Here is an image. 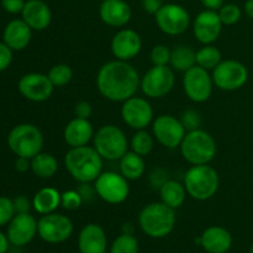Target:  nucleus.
<instances>
[{"mask_svg":"<svg viewBox=\"0 0 253 253\" xmlns=\"http://www.w3.org/2000/svg\"><path fill=\"white\" fill-rule=\"evenodd\" d=\"M14 208L15 212L16 214H26V212H30V209H31V203L24 195H19V197L15 198L14 200Z\"/></svg>","mask_w":253,"mask_h":253,"instance_id":"43","label":"nucleus"},{"mask_svg":"<svg viewBox=\"0 0 253 253\" xmlns=\"http://www.w3.org/2000/svg\"><path fill=\"white\" fill-rule=\"evenodd\" d=\"M105 253H106V252H105Z\"/></svg>","mask_w":253,"mask_h":253,"instance_id":"52","label":"nucleus"},{"mask_svg":"<svg viewBox=\"0 0 253 253\" xmlns=\"http://www.w3.org/2000/svg\"><path fill=\"white\" fill-rule=\"evenodd\" d=\"M163 6V0H142V7L146 12L156 15V12Z\"/></svg>","mask_w":253,"mask_h":253,"instance_id":"44","label":"nucleus"},{"mask_svg":"<svg viewBox=\"0 0 253 253\" xmlns=\"http://www.w3.org/2000/svg\"><path fill=\"white\" fill-rule=\"evenodd\" d=\"M217 12H219L222 25H226V26L237 24L242 17L241 9L235 4H224Z\"/></svg>","mask_w":253,"mask_h":253,"instance_id":"35","label":"nucleus"},{"mask_svg":"<svg viewBox=\"0 0 253 253\" xmlns=\"http://www.w3.org/2000/svg\"><path fill=\"white\" fill-rule=\"evenodd\" d=\"M183 158L192 166L209 165L217 152L216 141L207 131H188L179 146Z\"/></svg>","mask_w":253,"mask_h":253,"instance_id":"4","label":"nucleus"},{"mask_svg":"<svg viewBox=\"0 0 253 253\" xmlns=\"http://www.w3.org/2000/svg\"><path fill=\"white\" fill-rule=\"evenodd\" d=\"M100 1H104V0H100Z\"/></svg>","mask_w":253,"mask_h":253,"instance_id":"51","label":"nucleus"},{"mask_svg":"<svg viewBox=\"0 0 253 253\" xmlns=\"http://www.w3.org/2000/svg\"><path fill=\"white\" fill-rule=\"evenodd\" d=\"M12 52L14 51L5 42H0V72L6 71L10 67L14 58Z\"/></svg>","mask_w":253,"mask_h":253,"instance_id":"40","label":"nucleus"},{"mask_svg":"<svg viewBox=\"0 0 253 253\" xmlns=\"http://www.w3.org/2000/svg\"><path fill=\"white\" fill-rule=\"evenodd\" d=\"M222 30V22L219 12L214 10H207L200 12L194 20L193 32L200 43L212 44L217 39Z\"/></svg>","mask_w":253,"mask_h":253,"instance_id":"19","label":"nucleus"},{"mask_svg":"<svg viewBox=\"0 0 253 253\" xmlns=\"http://www.w3.org/2000/svg\"><path fill=\"white\" fill-rule=\"evenodd\" d=\"M155 17L158 29L169 36L184 34L190 24L189 12L179 4H163Z\"/></svg>","mask_w":253,"mask_h":253,"instance_id":"13","label":"nucleus"},{"mask_svg":"<svg viewBox=\"0 0 253 253\" xmlns=\"http://www.w3.org/2000/svg\"><path fill=\"white\" fill-rule=\"evenodd\" d=\"M37 222L30 212L15 214L7 226L6 236L10 244L16 247L29 245L37 235Z\"/></svg>","mask_w":253,"mask_h":253,"instance_id":"18","label":"nucleus"},{"mask_svg":"<svg viewBox=\"0 0 253 253\" xmlns=\"http://www.w3.org/2000/svg\"><path fill=\"white\" fill-rule=\"evenodd\" d=\"M183 126L185 127V130L193 131L198 130L202 126V116L198 113L197 110H193V109H188L184 113L182 114V118H180Z\"/></svg>","mask_w":253,"mask_h":253,"instance_id":"39","label":"nucleus"},{"mask_svg":"<svg viewBox=\"0 0 253 253\" xmlns=\"http://www.w3.org/2000/svg\"><path fill=\"white\" fill-rule=\"evenodd\" d=\"M214 88L211 74L209 71L202 68L198 64L184 72L183 76V89L185 95L193 103L202 104L210 99Z\"/></svg>","mask_w":253,"mask_h":253,"instance_id":"11","label":"nucleus"},{"mask_svg":"<svg viewBox=\"0 0 253 253\" xmlns=\"http://www.w3.org/2000/svg\"><path fill=\"white\" fill-rule=\"evenodd\" d=\"M121 118L128 127L146 130L153 123V109L147 99L132 96L123 103Z\"/></svg>","mask_w":253,"mask_h":253,"instance_id":"15","label":"nucleus"},{"mask_svg":"<svg viewBox=\"0 0 253 253\" xmlns=\"http://www.w3.org/2000/svg\"><path fill=\"white\" fill-rule=\"evenodd\" d=\"M170 67L173 71L187 72L197 64V52L189 46H178L170 53Z\"/></svg>","mask_w":253,"mask_h":253,"instance_id":"30","label":"nucleus"},{"mask_svg":"<svg viewBox=\"0 0 253 253\" xmlns=\"http://www.w3.org/2000/svg\"><path fill=\"white\" fill-rule=\"evenodd\" d=\"M48 78L54 85V88H62L67 85L73 78V71L71 67L66 63L54 64L48 72Z\"/></svg>","mask_w":253,"mask_h":253,"instance_id":"33","label":"nucleus"},{"mask_svg":"<svg viewBox=\"0 0 253 253\" xmlns=\"http://www.w3.org/2000/svg\"><path fill=\"white\" fill-rule=\"evenodd\" d=\"M170 51L167 46L165 44H156L152 49H151V62L153 66H168L170 61Z\"/></svg>","mask_w":253,"mask_h":253,"instance_id":"37","label":"nucleus"},{"mask_svg":"<svg viewBox=\"0 0 253 253\" xmlns=\"http://www.w3.org/2000/svg\"><path fill=\"white\" fill-rule=\"evenodd\" d=\"M61 198L62 193H59L56 188H42L35 194L32 199V207L40 215L56 212V210L61 207Z\"/></svg>","mask_w":253,"mask_h":253,"instance_id":"26","label":"nucleus"},{"mask_svg":"<svg viewBox=\"0 0 253 253\" xmlns=\"http://www.w3.org/2000/svg\"><path fill=\"white\" fill-rule=\"evenodd\" d=\"M221 61V52L212 44H204V47L197 51V64L207 71H214Z\"/></svg>","mask_w":253,"mask_h":253,"instance_id":"31","label":"nucleus"},{"mask_svg":"<svg viewBox=\"0 0 253 253\" xmlns=\"http://www.w3.org/2000/svg\"><path fill=\"white\" fill-rule=\"evenodd\" d=\"M152 133L158 143L173 150L179 147L187 130L180 119L173 115H160L153 120Z\"/></svg>","mask_w":253,"mask_h":253,"instance_id":"14","label":"nucleus"},{"mask_svg":"<svg viewBox=\"0 0 253 253\" xmlns=\"http://www.w3.org/2000/svg\"><path fill=\"white\" fill-rule=\"evenodd\" d=\"M93 143V147L106 161H120L128 151L127 137L116 125L101 126L94 135Z\"/></svg>","mask_w":253,"mask_h":253,"instance_id":"7","label":"nucleus"},{"mask_svg":"<svg viewBox=\"0 0 253 253\" xmlns=\"http://www.w3.org/2000/svg\"><path fill=\"white\" fill-rule=\"evenodd\" d=\"M43 135L41 130L34 124H20L16 125L7 135V146L10 151L17 157L32 160L35 156L42 152Z\"/></svg>","mask_w":253,"mask_h":253,"instance_id":"6","label":"nucleus"},{"mask_svg":"<svg viewBox=\"0 0 253 253\" xmlns=\"http://www.w3.org/2000/svg\"><path fill=\"white\" fill-rule=\"evenodd\" d=\"M200 2L207 10H214V11H219L220 7L224 5V0H200Z\"/></svg>","mask_w":253,"mask_h":253,"instance_id":"47","label":"nucleus"},{"mask_svg":"<svg viewBox=\"0 0 253 253\" xmlns=\"http://www.w3.org/2000/svg\"><path fill=\"white\" fill-rule=\"evenodd\" d=\"M91 113H93V106L86 100L78 101L76 106H74V115H76V118L89 119L91 116Z\"/></svg>","mask_w":253,"mask_h":253,"instance_id":"41","label":"nucleus"},{"mask_svg":"<svg viewBox=\"0 0 253 253\" xmlns=\"http://www.w3.org/2000/svg\"><path fill=\"white\" fill-rule=\"evenodd\" d=\"M245 12L250 19L253 20V0H247L245 2Z\"/></svg>","mask_w":253,"mask_h":253,"instance_id":"49","label":"nucleus"},{"mask_svg":"<svg viewBox=\"0 0 253 253\" xmlns=\"http://www.w3.org/2000/svg\"><path fill=\"white\" fill-rule=\"evenodd\" d=\"M138 225L147 236L162 239L168 236L174 229L175 210L162 202L151 203L141 210Z\"/></svg>","mask_w":253,"mask_h":253,"instance_id":"3","label":"nucleus"},{"mask_svg":"<svg viewBox=\"0 0 253 253\" xmlns=\"http://www.w3.org/2000/svg\"><path fill=\"white\" fill-rule=\"evenodd\" d=\"M9 239H7L6 235L2 234L0 231V253H6L7 250H9Z\"/></svg>","mask_w":253,"mask_h":253,"instance_id":"48","label":"nucleus"},{"mask_svg":"<svg viewBox=\"0 0 253 253\" xmlns=\"http://www.w3.org/2000/svg\"><path fill=\"white\" fill-rule=\"evenodd\" d=\"M175 84L174 71L168 66H153L141 78L140 88L150 99L168 95Z\"/></svg>","mask_w":253,"mask_h":253,"instance_id":"8","label":"nucleus"},{"mask_svg":"<svg viewBox=\"0 0 253 253\" xmlns=\"http://www.w3.org/2000/svg\"><path fill=\"white\" fill-rule=\"evenodd\" d=\"M17 88L25 99L34 103L48 100L54 90V85L49 81L48 76L36 72L22 76L17 83Z\"/></svg>","mask_w":253,"mask_h":253,"instance_id":"16","label":"nucleus"},{"mask_svg":"<svg viewBox=\"0 0 253 253\" xmlns=\"http://www.w3.org/2000/svg\"><path fill=\"white\" fill-rule=\"evenodd\" d=\"M99 15L104 24L111 27H124L130 22L132 11L125 0H104Z\"/></svg>","mask_w":253,"mask_h":253,"instance_id":"20","label":"nucleus"},{"mask_svg":"<svg viewBox=\"0 0 253 253\" xmlns=\"http://www.w3.org/2000/svg\"><path fill=\"white\" fill-rule=\"evenodd\" d=\"M83 198L81 197L78 190H66L64 193H62L61 207L68 211L78 210L83 204Z\"/></svg>","mask_w":253,"mask_h":253,"instance_id":"36","label":"nucleus"},{"mask_svg":"<svg viewBox=\"0 0 253 253\" xmlns=\"http://www.w3.org/2000/svg\"><path fill=\"white\" fill-rule=\"evenodd\" d=\"M212 82L216 88L224 91H235L241 89L249 81V69L242 62L226 59L220 62L212 71Z\"/></svg>","mask_w":253,"mask_h":253,"instance_id":"9","label":"nucleus"},{"mask_svg":"<svg viewBox=\"0 0 253 253\" xmlns=\"http://www.w3.org/2000/svg\"><path fill=\"white\" fill-rule=\"evenodd\" d=\"M108 237L98 224H88L81 230L78 236V249L81 253H105Z\"/></svg>","mask_w":253,"mask_h":253,"instance_id":"22","label":"nucleus"},{"mask_svg":"<svg viewBox=\"0 0 253 253\" xmlns=\"http://www.w3.org/2000/svg\"><path fill=\"white\" fill-rule=\"evenodd\" d=\"M183 184L190 198L205 202L211 199L219 190V173L209 165L192 166L185 173Z\"/></svg>","mask_w":253,"mask_h":253,"instance_id":"5","label":"nucleus"},{"mask_svg":"<svg viewBox=\"0 0 253 253\" xmlns=\"http://www.w3.org/2000/svg\"><path fill=\"white\" fill-rule=\"evenodd\" d=\"M21 16L32 31H43L52 22L51 9L42 0H29L25 2Z\"/></svg>","mask_w":253,"mask_h":253,"instance_id":"21","label":"nucleus"},{"mask_svg":"<svg viewBox=\"0 0 253 253\" xmlns=\"http://www.w3.org/2000/svg\"><path fill=\"white\" fill-rule=\"evenodd\" d=\"M96 195L108 204L118 205L125 202L130 194L128 180L121 173L103 172L94 182Z\"/></svg>","mask_w":253,"mask_h":253,"instance_id":"10","label":"nucleus"},{"mask_svg":"<svg viewBox=\"0 0 253 253\" xmlns=\"http://www.w3.org/2000/svg\"><path fill=\"white\" fill-rule=\"evenodd\" d=\"M64 167L78 183H93L103 173V158L90 146L72 147L64 156Z\"/></svg>","mask_w":253,"mask_h":253,"instance_id":"2","label":"nucleus"},{"mask_svg":"<svg viewBox=\"0 0 253 253\" xmlns=\"http://www.w3.org/2000/svg\"><path fill=\"white\" fill-rule=\"evenodd\" d=\"M73 222L68 216L58 212L42 215L37 222V234L48 244H62L73 234Z\"/></svg>","mask_w":253,"mask_h":253,"instance_id":"12","label":"nucleus"},{"mask_svg":"<svg viewBox=\"0 0 253 253\" xmlns=\"http://www.w3.org/2000/svg\"><path fill=\"white\" fill-rule=\"evenodd\" d=\"M155 146V141H153V136L146 130H137L135 135L132 136L130 142L131 151H133L137 155L145 156L150 155L151 151L153 150Z\"/></svg>","mask_w":253,"mask_h":253,"instance_id":"32","label":"nucleus"},{"mask_svg":"<svg viewBox=\"0 0 253 253\" xmlns=\"http://www.w3.org/2000/svg\"><path fill=\"white\" fill-rule=\"evenodd\" d=\"M32 29L22 19L11 20L5 26L2 40L12 51H22L31 42Z\"/></svg>","mask_w":253,"mask_h":253,"instance_id":"25","label":"nucleus"},{"mask_svg":"<svg viewBox=\"0 0 253 253\" xmlns=\"http://www.w3.org/2000/svg\"><path fill=\"white\" fill-rule=\"evenodd\" d=\"M15 214L14 202L7 197H0V227L9 225Z\"/></svg>","mask_w":253,"mask_h":253,"instance_id":"38","label":"nucleus"},{"mask_svg":"<svg viewBox=\"0 0 253 253\" xmlns=\"http://www.w3.org/2000/svg\"><path fill=\"white\" fill-rule=\"evenodd\" d=\"M140 74L137 69L128 62H106L96 74V88L99 93L114 103H124L135 96L140 88Z\"/></svg>","mask_w":253,"mask_h":253,"instance_id":"1","label":"nucleus"},{"mask_svg":"<svg viewBox=\"0 0 253 253\" xmlns=\"http://www.w3.org/2000/svg\"><path fill=\"white\" fill-rule=\"evenodd\" d=\"M110 253H138V241L132 234H125L116 237L110 247Z\"/></svg>","mask_w":253,"mask_h":253,"instance_id":"34","label":"nucleus"},{"mask_svg":"<svg viewBox=\"0 0 253 253\" xmlns=\"http://www.w3.org/2000/svg\"><path fill=\"white\" fill-rule=\"evenodd\" d=\"M110 47L115 59L130 62L142 49V40L135 30L121 29L114 35Z\"/></svg>","mask_w":253,"mask_h":253,"instance_id":"17","label":"nucleus"},{"mask_svg":"<svg viewBox=\"0 0 253 253\" xmlns=\"http://www.w3.org/2000/svg\"><path fill=\"white\" fill-rule=\"evenodd\" d=\"M79 194L83 198V200H91L94 195H96L95 188L91 187L90 183H81V188L78 189Z\"/></svg>","mask_w":253,"mask_h":253,"instance_id":"45","label":"nucleus"},{"mask_svg":"<svg viewBox=\"0 0 253 253\" xmlns=\"http://www.w3.org/2000/svg\"><path fill=\"white\" fill-rule=\"evenodd\" d=\"M250 253H253V242H252L251 247H250Z\"/></svg>","mask_w":253,"mask_h":253,"instance_id":"50","label":"nucleus"},{"mask_svg":"<svg viewBox=\"0 0 253 253\" xmlns=\"http://www.w3.org/2000/svg\"><path fill=\"white\" fill-rule=\"evenodd\" d=\"M120 173L127 180H137L145 174L146 165L142 156L133 151H127L120 160Z\"/></svg>","mask_w":253,"mask_h":253,"instance_id":"28","label":"nucleus"},{"mask_svg":"<svg viewBox=\"0 0 253 253\" xmlns=\"http://www.w3.org/2000/svg\"><path fill=\"white\" fill-rule=\"evenodd\" d=\"M24 0H1V6L9 14H19L25 6Z\"/></svg>","mask_w":253,"mask_h":253,"instance_id":"42","label":"nucleus"},{"mask_svg":"<svg viewBox=\"0 0 253 253\" xmlns=\"http://www.w3.org/2000/svg\"><path fill=\"white\" fill-rule=\"evenodd\" d=\"M31 170L36 177L48 179L58 172V161L51 153L40 152L31 160Z\"/></svg>","mask_w":253,"mask_h":253,"instance_id":"29","label":"nucleus"},{"mask_svg":"<svg viewBox=\"0 0 253 253\" xmlns=\"http://www.w3.org/2000/svg\"><path fill=\"white\" fill-rule=\"evenodd\" d=\"M15 169L20 173H25L31 169V160L25 157H17L15 161Z\"/></svg>","mask_w":253,"mask_h":253,"instance_id":"46","label":"nucleus"},{"mask_svg":"<svg viewBox=\"0 0 253 253\" xmlns=\"http://www.w3.org/2000/svg\"><path fill=\"white\" fill-rule=\"evenodd\" d=\"M208 253H226L232 246V236L225 227L210 226L198 239Z\"/></svg>","mask_w":253,"mask_h":253,"instance_id":"24","label":"nucleus"},{"mask_svg":"<svg viewBox=\"0 0 253 253\" xmlns=\"http://www.w3.org/2000/svg\"><path fill=\"white\" fill-rule=\"evenodd\" d=\"M94 127L89 119L74 118L69 121L63 130V138L69 147L88 146L94 138Z\"/></svg>","mask_w":253,"mask_h":253,"instance_id":"23","label":"nucleus"},{"mask_svg":"<svg viewBox=\"0 0 253 253\" xmlns=\"http://www.w3.org/2000/svg\"><path fill=\"white\" fill-rule=\"evenodd\" d=\"M187 190L183 183L177 180L168 179L162 187L160 188L161 202L165 203L172 209H179L185 202L187 198Z\"/></svg>","mask_w":253,"mask_h":253,"instance_id":"27","label":"nucleus"}]
</instances>
